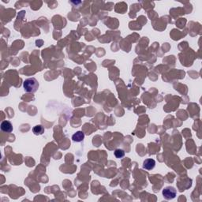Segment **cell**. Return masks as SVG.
<instances>
[{"label": "cell", "mask_w": 202, "mask_h": 202, "mask_svg": "<svg viewBox=\"0 0 202 202\" xmlns=\"http://www.w3.org/2000/svg\"><path fill=\"white\" fill-rule=\"evenodd\" d=\"M156 166V161L153 159H147L143 162V167L146 170H153Z\"/></svg>", "instance_id": "3"}, {"label": "cell", "mask_w": 202, "mask_h": 202, "mask_svg": "<svg viewBox=\"0 0 202 202\" xmlns=\"http://www.w3.org/2000/svg\"><path fill=\"white\" fill-rule=\"evenodd\" d=\"M23 87L25 92H37L39 88V83L37 80L34 77L28 78L24 81Z\"/></svg>", "instance_id": "1"}, {"label": "cell", "mask_w": 202, "mask_h": 202, "mask_svg": "<svg viewBox=\"0 0 202 202\" xmlns=\"http://www.w3.org/2000/svg\"><path fill=\"white\" fill-rule=\"evenodd\" d=\"M115 156L116 158L122 159L123 156H125V152L122 149H116L115 151Z\"/></svg>", "instance_id": "7"}, {"label": "cell", "mask_w": 202, "mask_h": 202, "mask_svg": "<svg viewBox=\"0 0 202 202\" xmlns=\"http://www.w3.org/2000/svg\"><path fill=\"white\" fill-rule=\"evenodd\" d=\"M162 193L166 200H172L176 197L177 191L176 189L172 186H167V187L164 188Z\"/></svg>", "instance_id": "2"}, {"label": "cell", "mask_w": 202, "mask_h": 202, "mask_svg": "<svg viewBox=\"0 0 202 202\" xmlns=\"http://www.w3.org/2000/svg\"><path fill=\"white\" fill-rule=\"evenodd\" d=\"M85 138V134L82 131H78V132L75 133V134L72 136V139L74 142H81Z\"/></svg>", "instance_id": "5"}, {"label": "cell", "mask_w": 202, "mask_h": 202, "mask_svg": "<svg viewBox=\"0 0 202 202\" xmlns=\"http://www.w3.org/2000/svg\"><path fill=\"white\" fill-rule=\"evenodd\" d=\"M1 130L3 132L11 133L13 131V126L9 121H3L1 123Z\"/></svg>", "instance_id": "4"}, {"label": "cell", "mask_w": 202, "mask_h": 202, "mask_svg": "<svg viewBox=\"0 0 202 202\" xmlns=\"http://www.w3.org/2000/svg\"><path fill=\"white\" fill-rule=\"evenodd\" d=\"M33 132L35 135H41L44 133V128L41 125H37L33 127Z\"/></svg>", "instance_id": "6"}]
</instances>
